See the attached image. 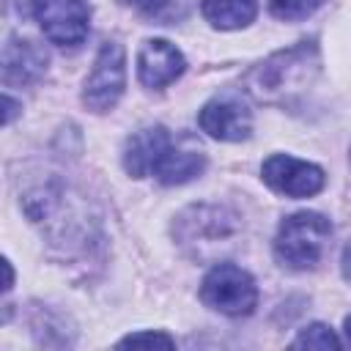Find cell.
<instances>
[{"mask_svg":"<svg viewBox=\"0 0 351 351\" xmlns=\"http://www.w3.org/2000/svg\"><path fill=\"white\" fill-rule=\"evenodd\" d=\"M318 71H321V52L318 44L310 38L255 63L244 74L241 88L258 104H288L304 90H310Z\"/></svg>","mask_w":351,"mask_h":351,"instance_id":"6da1fadb","label":"cell"},{"mask_svg":"<svg viewBox=\"0 0 351 351\" xmlns=\"http://www.w3.org/2000/svg\"><path fill=\"white\" fill-rule=\"evenodd\" d=\"M332 236V222L318 211H296L280 222L274 236V258L296 271L313 269Z\"/></svg>","mask_w":351,"mask_h":351,"instance_id":"7a4b0ae2","label":"cell"},{"mask_svg":"<svg viewBox=\"0 0 351 351\" xmlns=\"http://www.w3.org/2000/svg\"><path fill=\"white\" fill-rule=\"evenodd\" d=\"M200 299L206 307L239 318V315H250L258 304V288L255 280L233 266V263H217L214 269H208V274L200 282Z\"/></svg>","mask_w":351,"mask_h":351,"instance_id":"3957f363","label":"cell"},{"mask_svg":"<svg viewBox=\"0 0 351 351\" xmlns=\"http://www.w3.org/2000/svg\"><path fill=\"white\" fill-rule=\"evenodd\" d=\"M126 88V55L118 41H104L93 69L82 88V101L93 112H107L118 104L121 93Z\"/></svg>","mask_w":351,"mask_h":351,"instance_id":"277c9868","label":"cell"},{"mask_svg":"<svg viewBox=\"0 0 351 351\" xmlns=\"http://www.w3.org/2000/svg\"><path fill=\"white\" fill-rule=\"evenodd\" d=\"M27 8L44 36L58 47H77L90 27V8L85 0H27Z\"/></svg>","mask_w":351,"mask_h":351,"instance_id":"5b68a950","label":"cell"},{"mask_svg":"<svg viewBox=\"0 0 351 351\" xmlns=\"http://www.w3.org/2000/svg\"><path fill=\"white\" fill-rule=\"evenodd\" d=\"M263 173V181L280 192V195H288V197H310L315 192L324 189V170L318 165H310V162H302V159H293V156H285V154H274L263 162L261 167Z\"/></svg>","mask_w":351,"mask_h":351,"instance_id":"8992f818","label":"cell"},{"mask_svg":"<svg viewBox=\"0 0 351 351\" xmlns=\"http://www.w3.org/2000/svg\"><path fill=\"white\" fill-rule=\"evenodd\" d=\"M236 217L219 206H192L176 219V236L184 247H208L230 239Z\"/></svg>","mask_w":351,"mask_h":351,"instance_id":"52a82bcc","label":"cell"},{"mask_svg":"<svg viewBox=\"0 0 351 351\" xmlns=\"http://www.w3.org/2000/svg\"><path fill=\"white\" fill-rule=\"evenodd\" d=\"M197 123L208 137L225 140V143H236V140L250 137L252 112L247 110V104L239 96L225 93V96H214L211 101L203 104V110L197 115Z\"/></svg>","mask_w":351,"mask_h":351,"instance_id":"ba28073f","label":"cell"},{"mask_svg":"<svg viewBox=\"0 0 351 351\" xmlns=\"http://www.w3.org/2000/svg\"><path fill=\"white\" fill-rule=\"evenodd\" d=\"M184 55L176 44L165 38H151L140 47L137 55V77L145 88H165L184 74Z\"/></svg>","mask_w":351,"mask_h":351,"instance_id":"9c48e42d","label":"cell"},{"mask_svg":"<svg viewBox=\"0 0 351 351\" xmlns=\"http://www.w3.org/2000/svg\"><path fill=\"white\" fill-rule=\"evenodd\" d=\"M170 145H173V137L165 126H145V129L134 132L123 145V170L132 178L156 173V167Z\"/></svg>","mask_w":351,"mask_h":351,"instance_id":"30bf717a","label":"cell"},{"mask_svg":"<svg viewBox=\"0 0 351 351\" xmlns=\"http://www.w3.org/2000/svg\"><path fill=\"white\" fill-rule=\"evenodd\" d=\"M206 167V154L203 148L189 137H178L173 140V145L167 148V154L162 156L159 167H156V178L165 184V186H176V184H186L192 181L195 176H200Z\"/></svg>","mask_w":351,"mask_h":351,"instance_id":"8fae6325","label":"cell"},{"mask_svg":"<svg viewBox=\"0 0 351 351\" xmlns=\"http://www.w3.org/2000/svg\"><path fill=\"white\" fill-rule=\"evenodd\" d=\"M47 69V52L33 41L8 38L3 47V82L5 85H30Z\"/></svg>","mask_w":351,"mask_h":351,"instance_id":"7c38bea8","label":"cell"},{"mask_svg":"<svg viewBox=\"0 0 351 351\" xmlns=\"http://www.w3.org/2000/svg\"><path fill=\"white\" fill-rule=\"evenodd\" d=\"M258 14V0H203V16L219 30L247 27Z\"/></svg>","mask_w":351,"mask_h":351,"instance_id":"4fadbf2b","label":"cell"},{"mask_svg":"<svg viewBox=\"0 0 351 351\" xmlns=\"http://www.w3.org/2000/svg\"><path fill=\"white\" fill-rule=\"evenodd\" d=\"M293 346L296 348H340V337L335 335V329L332 326H326V324H310V326H304L299 335H296V340H293Z\"/></svg>","mask_w":351,"mask_h":351,"instance_id":"5bb4252c","label":"cell"},{"mask_svg":"<svg viewBox=\"0 0 351 351\" xmlns=\"http://www.w3.org/2000/svg\"><path fill=\"white\" fill-rule=\"evenodd\" d=\"M324 5V0H269V8L277 19H285V22H296V19H304L310 16L313 11H318Z\"/></svg>","mask_w":351,"mask_h":351,"instance_id":"9a60e30c","label":"cell"},{"mask_svg":"<svg viewBox=\"0 0 351 351\" xmlns=\"http://www.w3.org/2000/svg\"><path fill=\"white\" fill-rule=\"evenodd\" d=\"M118 346H162V348H173L176 340L165 332H132L123 340H118Z\"/></svg>","mask_w":351,"mask_h":351,"instance_id":"2e32d148","label":"cell"},{"mask_svg":"<svg viewBox=\"0 0 351 351\" xmlns=\"http://www.w3.org/2000/svg\"><path fill=\"white\" fill-rule=\"evenodd\" d=\"M121 3H126V5H132L137 11H145V14H154V11L165 8L170 0H121Z\"/></svg>","mask_w":351,"mask_h":351,"instance_id":"e0dca14e","label":"cell"},{"mask_svg":"<svg viewBox=\"0 0 351 351\" xmlns=\"http://www.w3.org/2000/svg\"><path fill=\"white\" fill-rule=\"evenodd\" d=\"M3 104H5V115H3V123L8 126V123L14 121V115H16V110H19V104H16V101H14V99H11L8 93L3 96Z\"/></svg>","mask_w":351,"mask_h":351,"instance_id":"ac0fdd59","label":"cell"},{"mask_svg":"<svg viewBox=\"0 0 351 351\" xmlns=\"http://www.w3.org/2000/svg\"><path fill=\"white\" fill-rule=\"evenodd\" d=\"M340 269H343V277L351 282V241L346 244V250H343V258H340Z\"/></svg>","mask_w":351,"mask_h":351,"instance_id":"d6986e66","label":"cell"},{"mask_svg":"<svg viewBox=\"0 0 351 351\" xmlns=\"http://www.w3.org/2000/svg\"><path fill=\"white\" fill-rule=\"evenodd\" d=\"M3 269H5V291H11V282H14V269H11V261H3Z\"/></svg>","mask_w":351,"mask_h":351,"instance_id":"ffe728a7","label":"cell"},{"mask_svg":"<svg viewBox=\"0 0 351 351\" xmlns=\"http://www.w3.org/2000/svg\"><path fill=\"white\" fill-rule=\"evenodd\" d=\"M343 335H346V343L351 346V315L346 318V324H343Z\"/></svg>","mask_w":351,"mask_h":351,"instance_id":"44dd1931","label":"cell"}]
</instances>
